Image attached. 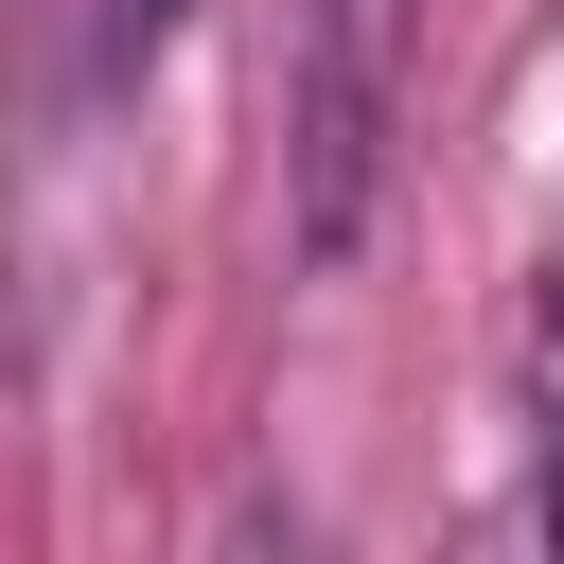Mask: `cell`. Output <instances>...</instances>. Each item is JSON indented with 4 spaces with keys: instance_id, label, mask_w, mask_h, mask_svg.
Masks as SVG:
<instances>
[{
    "instance_id": "obj_1",
    "label": "cell",
    "mask_w": 564,
    "mask_h": 564,
    "mask_svg": "<svg viewBox=\"0 0 564 564\" xmlns=\"http://www.w3.org/2000/svg\"><path fill=\"white\" fill-rule=\"evenodd\" d=\"M423 0H282V264H352L405 159Z\"/></svg>"
},
{
    "instance_id": "obj_2",
    "label": "cell",
    "mask_w": 564,
    "mask_h": 564,
    "mask_svg": "<svg viewBox=\"0 0 564 564\" xmlns=\"http://www.w3.org/2000/svg\"><path fill=\"white\" fill-rule=\"evenodd\" d=\"M458 564H564V476L529 458L511 494H476V511H458Z\"/></svg>"
},
{
    "instance_id": "obj_3",
    "label": "cell",
    "mask_w": 564,
    "mask_h": 564,
    "mask_svg": "<svg viewBox=\"0 0 564 564\" xmlns=\"http://www.w3.org/2000/svg\"><path fill=\"white\" fill-rule=\"evenodd\" d=\"M529 441H546V476H564V247H546V282H529Z\"/></svg>"
},
{
    "instance_id": "obj_4",
    "label": "cell",
    "mask_w": 564,
    "mask_h": 564,
    "mask_svg": "<svg viewBox=\"0 0 564 564\" xmlns=\"http://www.w3.org/2000/svg\"><path fill=\"white\" fill-rule=\"evenodd\" d=\"M194 0H88V88H141V53L176 35Z\"/></svg>"
},
{
    "instance_id": "obj_5",
    "label": "cell",
    "mask_w": 564,
    "mask_h": 564,
    "mask_svg": "<svg viewBox=\"0 0 564 564\" xmlns=\"http://www.w3.org/2000/svg\"><path fill=\"white\" fill-rule=\"evenodd\" d=\"M229 564H317V546H300V511H247V529H229Z\"/></svg>"
}]
</instances>
